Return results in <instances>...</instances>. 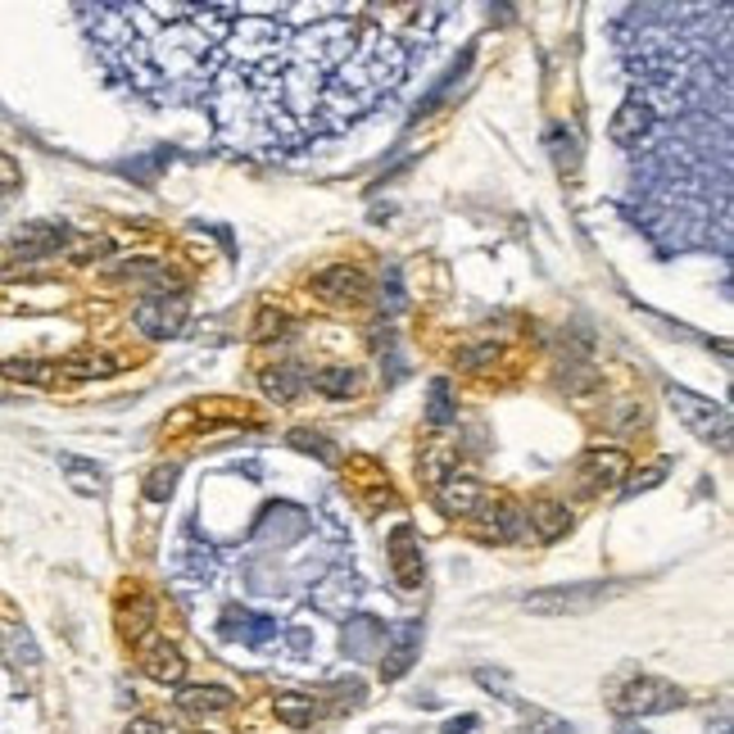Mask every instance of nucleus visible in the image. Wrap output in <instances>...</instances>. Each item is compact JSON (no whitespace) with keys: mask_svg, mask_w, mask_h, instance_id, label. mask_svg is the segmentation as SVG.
Returning a JSON list of instances; mask_svg holds the SVG:
<instances>
[{"mask_svg":"<svg viewBox=\"0 0 734 734\" xmlns=\"http://www.w3.org/2000/svg\"><path fill=\"white\" fill-rule=\"evenodd\" d=\"M286 445L299 449V453H309V459H318V463H336V445L326 440L322 432H309V426H295V432L286 436Z\"/></svg>","mask_w":734,"mask_h":734,"instance_id":"nucleus-27","label":"nucleus"},{"mask_svg":"<svg viewBox=\"0 0 734 734\" xmlns=\"http://www.w3.org/2000/svg\"><path fill=\"white\" fill-rule=\"evenodd\" d=\"M68 245V227L64 222H28L18 227V236L10 241V255L14 259H46L55 255V249Z\"/></svg>","mask_w":734,"mask_h":734,"instance_id":"nucleus-14","label":"nucleus"},{"mask_svg":"<svg viewBox=\"0 0 734 734\" xmlns=\"http://www.w3.org/2000/svg\"><path fill=\"white\" fill-rule=\"evenodd\" d=\"M467 64H472V50H463V60H459V64H453V68L445 73V78L436 82V91H432V95H426V100H422V105L413 110V118H417V123H422L426 114H432V110L440 105V100H445V95H449L453 87H459V78H463V73H467Z\"/></svg>","mask_w":734,"mask_h":734,"instance_id":"nucleus-28","label":"nucleus"},{"mask_svg":"<svg viewBox=\"0 0 734 734\" xmlns=\"http://www.w3.org/2000/svg\"><path fill=\"white\" fill-rule=\"evenodd\" d=\"M309 382H313L326 399H349L353 390H359V368H326V372L309 376Z\"/></svg>","mask_w":734,"mask_h":734,"instance_id":"nucleus-26","label":"nucleus"},{"mask_svg":"<svg viewBox=\"0 0 734 734\" xmlns=\"http://www.w3.org/2000/svg\"><path fill=\"white\" fill-rule=\"evenodd\" d=\"M218 630H222L227 640H241V644H249V648H268L276 635H282L272 617H259V613H249V607H236V603L222 613Z\"/></svg>","mask_w":734,"mask_h":734,"instance_id":"nucleus-13","label":"nucleus"},{"mask_svg":"<svg viewBox=\"0 0 734 734\" xmlns=\"http://www.w3.org/2000/svg\"><path fill=\"white\" fill-rule=\"evenodd\" d=\"M272 712H276V721L282 725H295V730H304V725H313L318 721V698H309V694H276L272 698Z\"/></svg>","mask_w":734,"mask_h":734,"instance_id":"nucleus-23","label":"nucleus"},{"mask_svg":"<svg viewBox=\"0 0 734 734\" xmlns=\"http://www.w3.org/2000/svg\"><path fill=\"white\" fill-rule=\"evenodd\" d=\"M368 291H372L368 272H363V268H349V263L322 268V272L313 276V295L326 299V304H336V309H345V304H363Z\"/></svg>","mask_w":734,"mask_h":734,"instance_id":"nucleus-8","label":"nucleus"},{"mask_svg":"<svg viewBox=\"0 0 734 734\" xmlns=\"http://www.w3.org/2000/svg\"><path fill=\"white\" fill-rule=\"evenodd\" d=\"M476 680H480V685H486V690H499V694H508V680H503L499 671H486V667H480V671H476Z\"/></svg>","mask_w":734,"mask_h":734,"instance_id":"nucleus-38","label":"nucleus"},{"mask_svg":"<svg viewBox=\"0 0 734 734\" xmlns=\"http://www.w3.org/2000/svg\"><path fill=\"white\" fill-rule=\"evenodd\" d=\"M110 372H118V359H110V353H95V349L68 353V359L55 363V376H68V382H91V376H110Z\"/></svg>","mask_w":734,"mask_h":734,"instance_id":"nucleus-21","label":"nucleus"},{"mask_svg":"<svg viewBox=\"0 0 734 734\" xmlns=\"http://www.w3.org/2000/svg\"><path fill=\"white\" fill-rule=\"evenodd\" d=\"M177 476H182V472H177V463L155 467V472L145 476V499H150V503H168L172 490H177Z\"/></svg>","mask_w":734,"mask_h":734,"instance_id":"nucleus-29","label":"nucleus"},{"mask_svg":"<svg viewBox=\"0 0 734 734\" xmlns=\"http://www.w3.org/2000/svg\"><path fill=\"white\" fill-rule=\"evenodd\" d=\"M386 644V626L376 621V617H349L345 621V635H340V653L349 657V662H368V657H376Z\"/></svg>","mask_w":734,"mask_h":734,"instance_id":"nucleus-16","label":"nucleus"},{"mask_svg":"<svg viewBox=\"0 0 734 734\" xmlns=\"http://www.w3.org/2000/svg\"><path fill=\"white\" fill-rule=\"evenodd\" d=\"M23 186V172H18V164L10 159V155H0V199L5 195H14Z\"/></svg>","mask_w":734,"mask_h":734,"instance_id":"nucleus-36","label":"nucleus"},{"mask_svg":"<svg viewBox=\"0 0 734 734\" xmlns=\"http://www.w3.org/2000/svg\"><path fill=\"white\" fill-rule=\"evenodd\" d=\"M526 734H571V725L563 717L544 712V707H530L526 712Z\"/></svg>","mask_w":734,"mask_h":734,"instance_id":"nucleus-31","label":"nucleus"},{"mask_svg":"<svg viewBox=\"0 0 734 734\" xmlns=\"http://www.w3.org/2000/svg\"><path fill=\"white\" fill-rule=\"evenodd\" d=\"M667 472H671L667 459H662V463H653V467H644V472H635V476H630V486H626V494H644V490H653V486H662Z\"/></svg>","mask_w":734,"mask_h":734,"instance_id":"nucleus-33","label":"nucleus"},{"mask_svg":"<svg viewBox=\"0 0 734 734\" xmlns=\"http://www.w3.org/2000/svg\"><path fill=\"white\" fill-rule=\"evenodd\" d=\"M382 309H390V313H399V309H403V276H399V268H386V286H382Z\"/></svg>","mask_w":734,"mask_h":734,"instance_id":"nucleus-34","label":"nucleus"},{"mask_svg":"<svg viewBox=\"0 0 734 734\" xmlns=\"http://www.w3.org/2000/svg\"><path fill=\"white\" fill-rule=\"evenodd\" d=\"M132 322L145 340H172L186 326V299L182 295H145L137 304Z\"/></svg>","mask_w":734,"mask_h":734,"instance_id":"nucleus-4","label":"nucleus"},{"mask_svg":"<svg viewBox=\"0 0 734 734\" xmlns=\"http://www.w3.org/2000/svg\"><path fill=\"white\" fill-rule=\"evenodd\" d=\"M232 707H236V694L222 690V685H186V690H177V712L195 717V721L227 717Z\"/></svg>","mask_w":734,"mask_h":734,"instance_id":"nucleus-15","label":"nucleus"},{"mask_svg":"<svg viewBox=\"0 0 734 734\" xmlns=\"http://www.w3.org/2000/svg\"><path fill=\"white\" fill-rule=\"evenodd\" d=\"M60 467L68 476V486L78 494H105V467H95L91 459H78V453H60Z\"/></svg>","mask_w":734,"mask_h":734,"instance_id":"nucleus-22","label":"nucleus"},{"mask_svg":"<svg viewBox=\"0 0 734 734\" xmlns=\"http://www.w3.org/2000/svg\"><path fill=\"white\" fill-rule=\"evenodd\" d=\"M0 372H5V376H14V382H33V386H41V382H50V376H55V363L14 359V363H0Z\"/></svg>","mask_w":734,"mask_h":734,"instance_id":"nucleus-30","label":"nucleus"},{"mask_svg":"<svg viewBox=\"0 0 734 734\" xmlns=\"http://www.w3.org/2000/svg\"><path fill=\"white\" fill-rule=\"evenodd\" d=\"M662 395H667V403H671V413H675L680 422H685L698 440L717 445V449H730V440H734V426H730L725 403L707 399V395H694V390H685V386H667Z\"/></svg>","mask_w":734,"mask_h":734,"instance_id":"nucleus-1","label":"nucleus"},{"mask_svg":"<svg viewBox=\"0 0 734 734\" xmlns=\"http://www.w3.org/2000/svg\"><path fill=\"white\" fill-rule=\"evenodd\" d=\"M617 707L630 717H662V712H675V707H685V690L671 685V680L662 675H640V680H630V685L621 690Z\"/></svg>","mask_w":734,"mask_h":734,"instance_id":"nucleus-3","label":"nucleus"},{"mask_svg":"<svg viewBox=\"0 0 734 734\" xmlns=\"http://www.w3.org/2000/svg\"><path fill=\"white\" fill-rule=\"evenodd\" d=\"M422 657V621H399L382 644V680H403Z\"/></svg>","mask_w":734,"mask_h":734,"instance_id":"nucleus-7","label":"nucleus"},{"mask_svg":"<svg viewBox=\"0 0 734 734\" xmlns=\"http://www.w3.org/2000/svg\"><path fill=\"white\" fill-rule=\"evenodd\" d=\"M259 386H263V395L276 399V403H295L304 390H309V372H304L299 363H276V368H268V372L259 376Z\"/></svg>","mask_w":734,"mask_h":734,"instance_id":"nucleus-19","label":"nucleus"},{"mask_svg":"<svg viewBox=\"0 0 734 734\" xmlns=\"http://www.w3.org/2000/svg\"><path fill=\"white\" fill-rule=\"evenodd\" d=\"M626 476H630V459H626V449H617V445L585 449V459H580V467H576V480H580V490L585 494L626 486Z\"/></svg>","mask_w":734,"mask_h":734,"instance_id":"nucleus-6","label":"nucleus"},{"mask_svg":"<svg viewBox=\"0 0 734 734\" xmlns=\"http://www.w3.org/2000/svg\"><path fill=\"white\" fill-rule=\"evenodd\" d=\"M436 508L445 517H453V521L476 517L480 508H486V486H480L476 476L449 472V476H440V486H436Z\"/></svg>","mask_w":734,"mask_h":734,"instance_id":"nucleus-10","label":"nucleus"},{"mask_svg":"<svg viewBox=\"0 0 734 734\" xmlns=\"http://www.w3.org/2000/svg\"><path fill=\"white\" fill-rule=\"evenodd\" d=\"M309 648H313V635H309V630H299V626H295V630H291V653H299V657H304Z\"/></svg>","mask_w":734,"mask_h":734,"instance_id":"nucleus-39","label":"nucleus"},{"mask_svg":"<svg viewBox=\"0 0 734 734\" xmlns=\"http://www.w3.org/2000/svg\"><path fill=\"white\" fill-rule=\"evenodd\" d=\"M114 249V241H105V236H95V241H87V245H78L73 249V263H87V259H100V255H110Z\"/></svg>","mask_w":734,"mask_h":734,"instance_id":"nucleus-37","label":"nucleus"},{"mask_svg":"<svg viewBox=\"0 0 734 734\" xmlns=\"http://www.w3.org/2000/svg\"><path fill=\"white\" fill-rule=\"evenodd\" d=\"M617 734H648V730L635 725V721H617Z\"/></svg>","mask_w":734,"mask_h":734,"instance_id":"nucleus-42","label":"nucleus"},{"mask_svg":"<svg viewBox=\"0 0 734 734\" xmlns=\"http://www.w3.org/2000/svg\"><path fill=\"white\" fill-rule=\"evenodd\" d=\"M390 567H395V580L403 590H417L422 580H426V558H422V540H417V530L403 521L390 530Z\"/></svg>","mask_w":734,"mask_h":734,"instance_id":"nucleus-11","label":"nucleus"},{"mask_svg":"<svg viewBox=\"0 0 734 734\" xmlns=\"http://www.w3.org/2000/svg\"><path fill=\"white\" fill-rule=\"evenodd\" d=\"M272 336H286V318L276 313L272 304H263V309H259V322H255V340H259V345H268Z\"/></svg>","mask_w":734,"mask_h":734,"instance_id":"nucleus-32","label":"nucleus"},{"mask_svg":"<svg viewBox=\"0 0 734 734\" xmlns=\"http://www.w3.org/2000/svg\"><path fill=\"white\" fill-rule=\"evenodd\" d=\"M607 137H613L621 150H635V155H640V145H648L657 137V114L640 91L626 95V105L613 114V123H607Z\"/></svg>","mask_w":734,"mask_h":734,"instance_id":"nucleus-5","label":"nucleus"},{"mask_svg":"<svg viewBox=\"0 0 734 734\" xmlns=\"http://www.w3.org/2000/svg\"><path fill=\"white\" fill-rule=\"evenodd\" d=\"M521 530H526V517L513 503H490V508L476 513V540H486V544H508Z\"/></svg>","mask_w":734,"mask_h":734,"instance_id":"nucleus-17","label":"nucleus"},{"mask_svg":"<svg viewBox=\"0 0 734 734\" xmlns=\"http://www.w3.org/2000/svg\"><path fill=\"white\" fill-rule=\"evenodd\" d=\"M304 536H309V513L295 508V503H268V508L259 513V526H255V540L259 544L286 549V544H295Z\"/></svg>","mask_w":734,"mask_h":734,"instance_id":"nucleus-9","label":"nucleus"},{"mask_svg":"<svg viewBox=\"0 0 734 734\" xmlns=\"http://www.w3.org/2000/svg\"><path fill=\"white\" fill-rule=\"evenodd\" d=\"M526 526L536 530L544 544H558L571 530V508H567V503H558V499H540V503H530Z\"/></svg>","mask_w":734,"mask_h":734,"instance_id":"nucleus-18","label":"nucleus"},{"mask_svg":"<svg viewBox=\"0 0 734 734\" xmlns=\"http://www.w3.org/2000/svg\"><path fill=\"white\" fill-rule=\"evenodd\" d=\"M494 353H499V345H494V340L472 345V349H463V353H459V368H463V372H472V368H480L486 359H494Z\"/></svg>","mask_w":734,"mask_h":734,"instance_id":"nucleus-35","label":"nucleus"},{"mask_svg":"<svg viewBox=\"0 0 734 734\" xmlns=\"http://www.w3.org/2000/svg\"><path fill=\"white\" fill-rule=\"evenodd\" d=\"M445 734H476V717H459V721H449Z\"/></svg>","mask_w":734,"mask_h":734,"instance_id":"nucleus-41","label":"nucleus"},{"mask_svg":"<svg viewBox=\"0 0 734 734\" xmlns=\"http://www.w3.org/2000/svg\"><path fill=\"white\" fill-rule=\"evenodd\" d=\"M141 671L155 680V685H182L186 680V657L177 644L159 640V635H145L141 640Z\"/></svg>","mask_w":734,"mask_h":734,"instance_id":"nucleus-12","label":"nucleus"},{"mask_svg":"<svg viewBox=\"0 0 734 734\" xmlns=\"http://www.w3.org/2000/svg\"><path fill=\"white\" fill-rule=\"evenodd\" d=\"M426 422H432V426L459 422V399H453L449 376H436V382L426 386Z\"/></svg>","mask_w":734,"mask_h":734,"instance_id":"nucleus-24","label":"nucleus"},{"mask_svg":"<svg viewBox=\"0 0 734 734\" xmlns=\"http://www.w3.org/2000/svg\"><path fill=\"white\" fill-rule=\"evenodd\" d=\"M123 734H164V725H159V721H145V717H141V721H132V725L123 730Z\"/></svg>","mask_w":734,"mask_h":734,"instance_id":"nucleus-40","label":"nucleus"},{"mask_svg":"<svg viewBox=\"0 0 734 734\" xmlns=\"http://www.w3.org/2000/svg\"><path fill=\"white\" fill-rule=\"evenodd\" d=\"M617 585H607V580H576V585H553V590H536L526 594L521 607L536 617H576V613H590V607L613 598Z\"/></svg>","mask_w":734,"mask_h":734,"instance_id":"nucleus-2","label":"nucleus"},{"mask_svg":"<svg viewBox=\"0 0 734 734\" xmlns=\"http://www.w3.org/2000/svg\"><path fill=\"white\" fill-rule=\"evenodd\" d=\"M118 630L128 640H145L150 630H155V598L150 594H132L118 603Z\"/></svg>","mask_w":734,"mask_h":734,"instance_id":"nucleus-20","label":"nucleus"},{"mask_svg":"<svg viewBox=\"0 0 734 734\" xmlns=\"http://www.w3.org/2000/svg\"><path fill=\"white\" fill-rule=\"evenodd\" d=\"M544 145H549V155L558 159V168H576L580 164V137H576V128H567V123H553V128L544 132Z\"/></svg>","mask_w":734,"mask_h":734,"instance_id":"nucleus-25","label":"nucleus"}]
</instances>
